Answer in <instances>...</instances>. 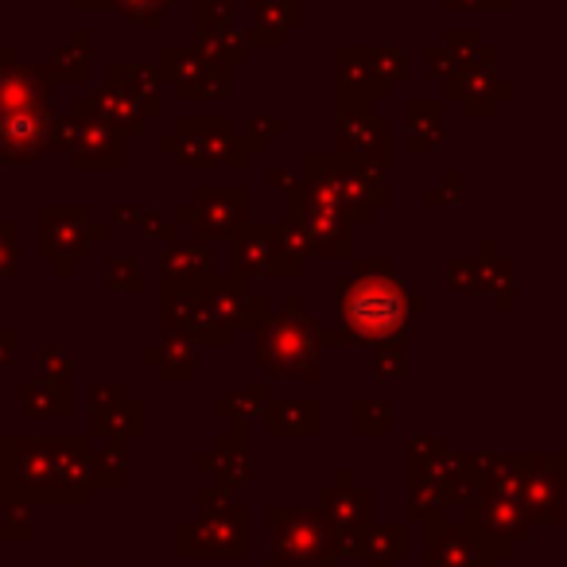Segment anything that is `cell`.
<instances>
[{"label": "cell", "mask_w": 567, "mask_h": 567, "mask_svg": "<svg viewBox=\"0 0 567 567\" xmlns=\"http://www.w3.org/2000/svg\"><path fill=\"white\" fill-rule=\"evenodd\" d=\"M268 567H339V528L316 509H272Z\"/></svg>", "instance_id": "6da1fadb"}, {"label": "cell", "mask_w": 567, "mask_h": 567, "mask_svg": "<svg viewBox=\"0 0 567 567\" xmlns=\"http://www.w3.org/2000/svg\"><path fill=\"white\" fill-rule=\"evenodd\" d=\"M342 316H347V327H354L362 339H378V334H389L401 327L404 300L389 280L358 284L354 296L342 303Z\"/></svg>", "instance_id": "7a4b0ae2"}, {"label": "cell", "mask_w": 567, "mask_h": 567, "mask_svg": "<svg viewBox=\"0 0 567 567\" xmlns=\"http://www.w3.org/2000/svg\"><path fill=\"white\" fill-rule=\"evenodd\" d=\"M179 556H245V513L234 509L210 513V517L195 520V525L179 528Z\"/></svg>", "instance_id": "3957f363"}, {"label": "cell", "mask_w": 567, "mask_h": 567, "mask_svg": "<svg viewBox=\"0 0 567 567\" xmlns=\"http://www.w3.org/2000/svg\"><path fill=\"white\" fill-rule=\"evenodd\" d=\"M427 567H486V564L474 551L466 528L432 525L427 528Z\"/></svg>", "instance_id": "277c9868"}, {"label": "cell", "mask_w": 567, "mask_h": 567, "mask_svg": "<svg viewBox=\"0 0 567 567\" xmlns=\"http://www.w3.org/2000/svg\"><path fill=\"white\" fill-rule=\"evenodd\" d=\"M327 502L339 505V509L323 513V517L331 520V525H339L347 536H354L358 528L365 525V517H370V494H365V489H331Z\"/></svg>", "instance_id": "5b68a950"}, {"label": "cell", "mask_w": 567, "mask_h": 567, "mask_svg": "<svg viewBox=\"0 0 567 567\" xmlns=\"http://www.w3.org/2000/svg\"><path fill=\"white\" fill-rule=\"evenodd\" d=\"M528 502L536 517L559 520L564 517V478L559 474H533L528 478Z\"/></svg>", "instance_id": "8992f818"}]
</instances>
